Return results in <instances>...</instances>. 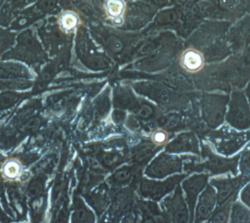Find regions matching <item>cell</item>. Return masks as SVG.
<instances>
[{
    "instance_id": "d6986e66",
    "label": "cell",
    "mask_w": 250,
    "mask_h": 223,
    "mask_svg": "<svg viewBox=\"0 0 250 223\" xmlns=\"http://www.w3.org/2000/svg\"><path fill=\"white\" fill-rule=\"evenodd\" d=\"M108 45H109V48L114 52H119L122 49L123 47L121 41L115 38H112L109 40Z\"/></svg>"
},
{
    "instance_id": "ba28073f",
    "label": "cell",
    "mask_w": 250,
    "mask_h": 223,
    "mask_svg": "<svg viewBox=\"0 0 250 223\" xmlns=\"http://www.w3.org/2000/svg\"><path fill=\"white\" fill-rule=\"evenodd\" d=\"M180 65L184 70L188 73H197L204 67V55L196 48H187L181 54Z\"/></svg>"
},
{
    "instance_id": "4fadbf2b",
    "label": "cell",
    "mask_w": 250,
    "mask_h": 223,
    "mask_svg": "<svg viewBox=\"0 0 250 223\" xmlns=\"http://www.w3.org/2000/svg\"><path fill=\"white\" fill-rule=\"evenodd\" d=\"M233 202L229 201L223 205H217L210 218L205 223H229L231 207Z\"/></svg>"
},
{
    "instance_id": "5bb4252c",
    "label": "cell",
    "mask_w": 250,
    "mask_h": 223,
    "mask_svg": "<svg viewBox=\"0 0 250 223\" xmlns=\"http://www.w3.org/2000/svg\"><path fill=\"white\" fill-rule=\"evenodd\" d=\"M125 10V4L121 1H108L105 4V11L108 17L115 22L122 17Z\"/></svg>"
},
{
    "instance_id": "6da1fadb",
    "label": "cell",
    "mask_w": 250,
    "mask_h": 223,
    "mask_svg": "<svg viewBox=\"0 0 250 223\" xmlns=\"http://www.w3.org/2000/svg\"><path fill=\"white\" fill-rule=\"evenodd\" d=\"M210 148L219 155H238L250 142V130L238 131L224 123L210 135Z\"/></svg>"
},
{
    "instance_id": "7a4b0ae2",
    "label": "cell",
    "mask_w": 250,
    "mask_h": 223,
    "mask_svg": "<svg viewBox=\"0 0 250 223\" xmlns=\"http://www.w3.org/2000/svg\"><path fill=\"white\" fill-rule=\"evenodd\" d=\"M238 131L250 130V105L245 92L232 89L225 115V123Z\"/></svg>"
},
{
    "instance_id": "ffe728a7",
    "label": "cell",
    "mask_w": 250,
    "mask_h": 223,
    "mask_svg": "<svg viewBox=\"0 0 250 223\" xmlns=\"http://www.w3.org/2000/svg\"><path fill=\"white\" fill-rule=\"evenodd\" d=\"M115 178L118 181H125L130 178V173L128 170H119L115 175Z\"/></svg>"
},
{
    "instance_id": "30bf717a",
    "label": "cell",
    "mask_w": 250,
    "mask_h": 223,
    "mask_svg": "<svg viewBox=\"0 0 250 223\" xmlns=\"http://www.w3.org/2000/svg\"><path fill=\"white\" fill-rule=\"evenodd\" d=\"M80 23V16L77 13L71 10L62 12L58 17L60 29L66 34L74 32Z\"/></svg>"
},
{
    "instance_id": "44dd1931",
    "label": "cell",
    "mask_w": 250,
    "mask_h": 223,
    "mask_svg": "<svg viewBox=\"0 0 250 223\" xmlns=\"http://www.w3.org/2000/svg\"><path fill=\"white\" fill-rule=\"evenodd\" d=\"M150 153H151V148H148V147H147V148L142 149L141 151H139L138 154H137V158L138 160L144 159Z\"/></svg>"
},
{
    "instance_id": "e0dca14e",
    "label": "cell",
    "mask_w": 250,
    "mask_h": 223,
    "mask_svg": "<svg viewBox=\"0 0 250 223\" xmlns=\"http://www.w3.org/2000/svg\"><path fill=\"white\" fill-rule=\"evenodd\" d=\"M238 201L250 208V181L246 183L238 194Z\"/></svg>"
},
{
    "instance_id": "cb8c5ba5",
    "label": "cell",
    "mask_w": 250,
    "mask_h": 223,
    "mask_svg": "<svg viewBox=\"0 0 250 223\" xmlns=\"http://www.w3.org/2000/svg\"><path fill=\"white\" fill-rule=\"evenodd\" d=\"M144 223H155L154 222H153V220H151V219H147V220H146L145 221Z\"/></svg>"
},
{
    "instance_id": "9a60e30c",
    "label": "cell",
    "mask_w": 250,
    "mask_h": 223,
    "mask_svg": "<svg viewBox=\"0 0 250 223\" xmlns=\"http://www.w3.org/2000/svg\"><path fill=\"white\" fill-rule=\"evenodd\" d=\"M238 170L240 174L250 180V142L240 153Z\"/></svg>"
},
{
    "instance_id": "ac0fdd59",
    "label": "cell",
    "mask_w": 250,
    "mask_h": 223,
    "mask_svg": "<svg viewBox=\"0 0 250 223\" xmlns=\"http://www.w3.org/2000/svg\"><path fill=\"white\" fill-rule=\"evenodd\" d=\"M167 138V133L163 129H157L154 131L151 135L152 141L157 145H162L166 143Z\"/></svg>"
},
{
    "instance_id": "9c48e42d",
    "label": "cell",
    "mask_w": 250,
    "mask_h": 223,
    "mask_svg": "<svg viewBox=\"0 0 250 223\" xmlns=\"http://www.w3.org/2000/svg\"><path fill=\"white\" fill-rule=\"evenodd\" d=\"M24 169L21 161L17 158H9L2 164L1 174L2 178L10 181H17L23 176Z\"/></svg>"
},
{
    "instance_id": "603a6c76",
    "label": "cell",
    "mask_w": 250,
    "mask_h": 223,
    "mask_svg": "<svg viewBox=\"0 0 250 223\" xmlns=\"http://www.w3.org/2000/svg\"><path fill=\"white\" fill-rule=\"evenodd\" d=\"M245 94L250 105V82H249L248 85H247V88H246Z\"/></svg>"
},
{
    "instance_id": "3957f363",
    "label": "cell",
    "mask_w": 250,
    "mask_h": 223,
    "mask_svg": "<svg viewBox=\"0 0 250 223\" xmlns=\"http://www.w3.org/2000/svg\"><path fill=\"white\" fill-rule=\"evenodd\" d=\"M249 181L250 180L240 173L237 176L229 173L210 177L208 183L214 188L217 197V205H221L229 201H236L241 188Z\"/></svg>"
},
{
    "instance_id": "2e32d148",
    "label": "cell",
    "mask_w": 250,
    "mask_h": 223,
    "mask_svg": "<svg viewBox=\"0 0 250 223\" xmlns=\"http://www.w3.org/2000/svg\"><path fill=\"white\" fill-rule=\"evenodd\" d=\"M74 220L75 223H92L93 217L90 211L83 205V207H78L76 210Z\"/></svg>"
},
{
    "instance_id": "8992f818",
    "label": "cell",
    "mask_w": 250,
    "mask_h": 223,
    "mask_svg": "<svg viewBox=\"0 0 250 223\" xmlns=\"http://www.w3.org/2000/svg\"><path fill=\"white\" fill-rule=\"evenodd\" d=\"M209 178L210 176L208 175L200 173L193 175L183 183L186 196H187L188 211H189V223H194V210H195L197 199L201 192L208 184Z\"/></svg>"
},
{
    "instance_id": "8fae6325",
    "label": "cell",
    "mask_w": 250,
    "mask_h": 223,
    "mask_svg": "<svg viewBox=\"0 0 250 223\" xmlns=\"http://www.w3.org/2000/svg\"><path fill=\"white\" fill-rule=\"evenodd\" d=\"M172 220L174 223H188L190 214L181 194L175 198V202L171 210Z\"/></svg>"
},
{
    "instance_id": "52a82bcc",
    "label": "cell",
    "mask_w": 250,
    "mask_h": 223,
    "mask_svg": "<svg viewBox=\"0 0 250 223\" xmlns=\"http://www.w3.org/2000/svg\"><path fill=\"white\" fill-rule=\"evenodd\" d=\"M217 207V197L213 186L208 184L201 192L194 210V223H205L210 218Z\"/></svg>"
},
{
    "instance_id": "5b68a950",
    "label": "cell",
    "mask_w": 250,
    "mask_h": 223,
    "mask_svg": "<svg viewBox=\"0 0 250 223\" xmlns=\"http://www.w3.org/2000/svg\"><path fill=\"white\" fill-rule=\"evenodd\" d=\"M207 156V161L203 164V173L208 175L210 178L229 173L232 176L239 174L240 154L232 157H225L216 154L210 148Z\"/></svg>"
},
{
    "instance_id": "7c38bea8",
    "label": "cell",
    "mask_w": 250,
    "mask_h": 223,
    "mask_svg": "<svg viewBox=\"0 0 250 223\" xmlns=\"http://www.w3.org/2000/svg\"><path fill=\"white\" fill-rule=\"evenodd\" d=\"M229 223H250V208L237 200L231 207Z\"/></svg>"
},
{
    "instance_id": "7402d4cb",
    "label": "cell",
    "mask_w": 250,
    "mask_h": 223,
    "mask_svg": "<svg viewBox=\"0 0 250 223\" xmlns=\"http://www.w3.org/2000/svg\"><path fill=\"white\" fill-rule=\"evenodd\" d=\"M38 125L39 124H38L37 120H35V119H33V120H30V121L28 123H27V124H26V129H36V128L37 127Z\"/></svg>"
},
{
    "instance_id": "277c9868",
    "label": "cell",
    "mask_w": 250,
    "mask_h": 223,
    "mask_svg": "<svg viewBox=\"0 0 250 223\" xmlns=\"http://www.w3.org/2000/svg\"><path fill=\"white\" fill-rule=\"evenodd\" d=\"M229 98L228 94L222 92L203 96L202 99L203 117L210 127L216 129L225 123Z\"/></svg>"
}]
</instances>
